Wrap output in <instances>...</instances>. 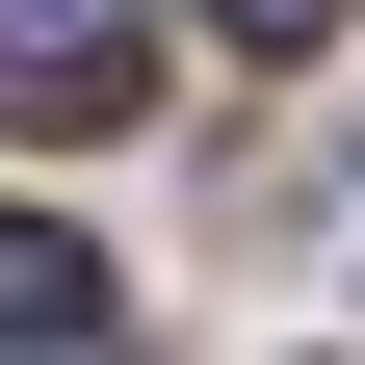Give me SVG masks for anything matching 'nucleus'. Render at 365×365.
Returning <instances> with one entry per match:
<instances>
[{
  "label": "nucleus",
  "mask_w": 365,
  "mask_h": 365,
  "mask_svg": "<svg viewBox=\"0 0 365 365\" xmlns=\"http://www.w3.org/2000/svg\"><path fill=\"white\" fill-rule=\"evenodd\" d=\"M0 105L26 130H130L157 78H130V0H0Z\"/></svg>",
  "instance_id": "nucleus-1"
},
{
  "label": "nucleus",
  "mask_w": 365,
  "mask_h": 365,
  "mask_svg": "<svg viewBox=\"0 0 365 365\" xmlns=\"http://www.w3.org/2000/svg\"><path fill=\"white\" fill-rule=\"evenodd\" d=\"M0 339H26V365L105 339V261H78V235H0Z\"/></svg>",
  "instance_id": "nucleus-2"
},
{
  "label": "nucleus",
  "mask_w": 365,
  "mask_h": 365,
  "mask_svg": "<svg viewBox=\"0 0 365 365\" xmlns=\"http://www.w3.org/2000/svg\"><path fill=\"white\" fill-rule=\"evenodd\" d=\"M209 26H235V53H313V26H339V0H209Z\"/></svg>",
  "instance_id": "nucleus-3"
}]
</instances>
